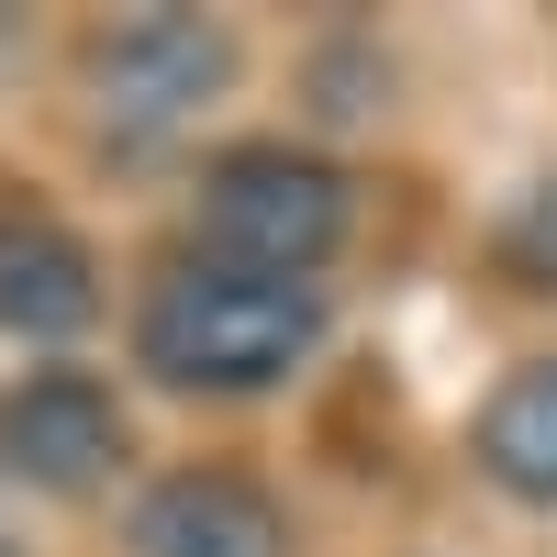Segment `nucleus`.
Instances as JSON below:
<instances>
[{"label":"nucleus","mask_w":557,"mask_h":557,"mask_svg":"<svg viewBox=\"0 0 557 557\" xmlns=\"http://www.w3.org/2000/svg\"><path fill=\"white\" fill-rule=\"evenodd\" d=\"M502 268H513L524 290H557V168L502 212Z\"/></svg>","instance_id":"8"},{"label":"nucleus","mask_w":557,"mask_h":557,"mask_svg":"<svg viewBox=\"0 0 557 557\" xmlns=\"http://www.w3.org/2000/svg\"><path fill=\"white\" fill-rule=\"evenodd\" d=\"M123 457V412L89 368H34V380L0 391V480L23 491H101Z\"/></svg>","instance_id":"4"},{"label":"nucleus","mask_w":557,"mask_h":557,"mask_svg":"<svg viewBox=\"0 0 557 557\" xmlns=\"http://www.w3.org/2000/svg\"><path fill=\"white\" fill-rule=\"evenodd\" d=\"M312 346H323L312 278H268V268H223V257L168 268L146 290V312H134V357L168 391H268Z\"/></svg>","instance_id":"1"},{"label":"nucleus","mask_w":557,"mask_h":557,"mask_svg":"<svg viewBox=\"0 0 557 557\" xmlns=\"http://www.w3.org/2000/svg\"><path fill=\"white\" fill-rule=\"evenodd\" d=\"M201 235H212L223 268L312 278L346 246V178L301 146H223L201 168Z\"/></svg>","instance_id":"2"},{"label":"nucleus","mask_w":557,"mask_h":557,"mask_svg":"<svg viewBox=\"0 0 557 557\" xmlns=\"http://www.w3.org/2000/svg\"><path fill=\"white\" fill-rule=\"evenodd\" d=\"M480 469L513 502H557V357H524L480 401Z\"/></svg>","instance_id":"7"},{"label":"nucleus","mask_w":557,"mask_h":557,"mask_svg":"<svg viewBox=\"0 0 557 557\" xmlns=\"http://www.w3.org/2000/svg\"><path fill=\"white\" fill-rule=\"evenodd\" d=\"M223 78H235V34L201 23V12H146L123 23L101 57H89V89H101V123L112 134H178L201 101H223Z\"/></svg>","instance_id":"3"},{"label":"nucleus","mask_w":557,"mask_h":557,"mask_svg":"<svg viewBox=\"0 0 557 557\" xmlns=\"http://www.w3.org/2000/svg\"><path fill=\"white\" fill-rule=\"evenodd\" d=\"M101 312V268L67 223L45 212H0V335L23 346H67L78 323Z\"/></svg>","instance_id":"6"},{"label":"nucleus","mask_w":557,"mask_h":557,"mask_svg":"<svg viewBox=\"0 0 557 557\" xmlns=\"http://www.w3.org/2000/svg\"><path fill=\"white\" fill-rule=\"evenodd\" d=\"M290 524L246 469H168L134 502V557H278Z\"/></svg>","instance_id":"5"}]
</instances>
